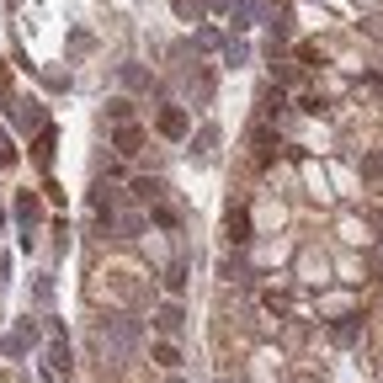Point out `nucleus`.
<instances>
[{"label":"nucleus","instance_id":"f257e3e1","mask_svg":"<svg viewBox=\"0 0 383 383\" xmlns=\"http://www.w3.org/2000/svg\"><path fill=\"white\" fill-rule=\"evenodd\" d=\"M160 128L171 133V139H182V133H187V112H165V117H160Z\"/></svg>","mask_w":383,"mask_h":383},{"label":"nucleus","instance_id":"f03ea898","mask_svg":"<svg viewBox=\"0 0 383 383\" xmlns=\"http://www.w3.org/2000/svg\"><path fill=\"white\" fill-rule=\"evenodd\" d=\"M16 219H21V224H32V219H38V202L21 197V202H16Z\"/></svg>","mask_w":383,"mask_h":383},{"label":"nucleus","instance_id":"7ed1b4c3","mask_svg":"<svg viewBox=\"0 0 383 383\" xmlns=\"http://www.w3.org/2000/svg\"><path fill=\"white\" fill-rule=\"evenodd\" d=\"M160 330H182V314H176V309H160Z\"/></svg>","mask_w":383,"mask_h":383},{"label":"nucleus","instance_id":"20e7f679","mask_svg":"<svg viewBox=\"0 0 383 383\" xmlns=\"http://www.w3.org/2000/svg\"><path fill=\"white\" fill-rule=\"evenodd\" d=\"M176 11H182V16H197V0H176Z\"/></svg>","mask_w":383,"mask_h":383}]
</instances>
